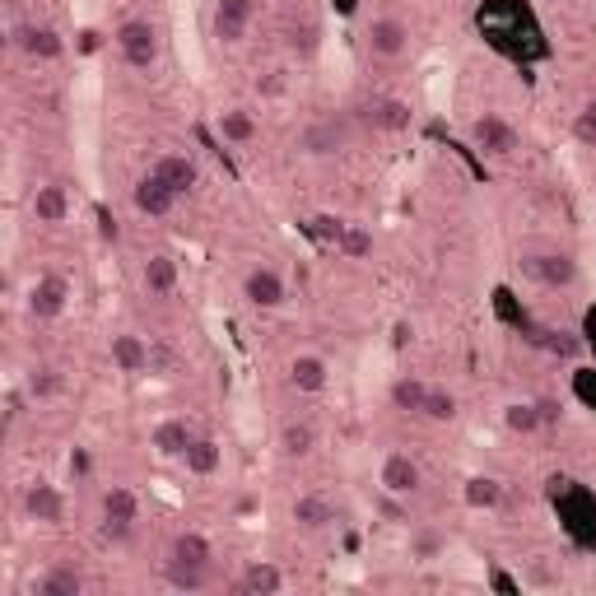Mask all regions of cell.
<instances>
[{
	"instance_id": "e575fe53",
	"label": "cell",
	"mask_w": 596,
	"mask_h": 596,
	"mask_svg": "<svg viewBox=\"0 0 596 596\" xmlns=\"http://www.w3.org/2000/svg\"><path fill=\"white\" fill-rule=\"evenodd\" d=\"M420 420L452 424V420H457V396L443 392V387H429V401H424V415H420Z\"/></svg>"
},
{
	"instance_id": "6da1fadb",
	"label": "cell",
	"mask_w": 596,
	"mask_h": 596,
	"mask_svg": "<svg viewBox=\"0 0 596 596\" xmlns=\"http://www.w3.org/2000/svg\"><path fill=\"white\" fill-rule=\"evenodd\" d=\"M112 42H117V52H122L126 66L140 70V75H149L163 56V38H159V24H154V19H126V24H117Z\"/></svg>"
},
{
	"instance_id": "d4e9b609",
	"label": "cell",
	"mask_w": 596,
	"mask_h": 596,
	"mask_svg": "<svg viewBox=\"0 0 596 596\" xmlns=\"http://www.w3.org/2000/svg\"><path fill=\"white\" fill-rule=\"evenodd\" d=\"M317 452V429H312L308 420H289L285 429H280V457L285 461H303Z\"/></svg>"
},
{
	"instance_id": "f546056e",
	"label": "cell",
	"mask_w": 596,
	"mask_h": 596,
	"mask_svg": "<svg viewBox=\"0 0 596 596\" xmlns=\"http://www.w3.org/2000/svg\"><path fill=\"white\" fill-rule=\"evenodd\" d=\"M61 392H66V378H61V368L38 364L33 373H28V396H33V401H56Z\"/></svg>"
},
{
	"instance_id": "cb8c5ba5",
	"label": "cell",
	"mask_w": 596,
	"mask_h": 596,
	"mask_svg": "<svg viewBox=\"0 0 596 596\" xmlns=\"http://www.w3.org/2000/svg\"><path fill=\"white\" fill-rule=\"evenodd\" d=\"M182 466H187L191 475H201V480H205V475H215L219 466H224V447H219L215 438L196 434V438H191V447L182 452Z\"/></svg>"
},
{
	"instance_id": "f35d334b",
	"label": "cell",
	"mask_w": 596,
	"mask_h": 596,
	"mask_svg": "<svg viewBox=\"0 0 596 596\" xmlns=\"http://www.w3.org/2000/svg\"><path fill=\"white\" fill-rule=\"evenodd\" d=\"M66 471H70V480L80 485V480H89V471H94V457H89V447H75L66 457Z\"/></svg>"
},
{
	"instance_id": "f1b7e54d",
	"label": "cell",
	"mask_w": 596,
	"mask_h": 596,
	"mask_svg": "<svg viewBox=\"0 0 596 596\" xmlns=\"http://www.w3.org/2000/svg\"><path fill=\"white\" fill-rule=\"evenodd\" d=\"M424 401H429V382H420V378L392 382V406L401 410V415H424Z\"/></svg>"
},
{
	"instance_id": "277c9868",
	"label": "cell",
	"mask_w": 596,
	"mask_h": 596,
	"mask_svg": "<svg viewBox=\"0 0 596 596\" xmlns=\"http://www.w3.org/2000/svg\"><path fill=\"white\" fill-rule=\"evenodd\" d=\"M364 47L373 61H396V56L410 52V24L401 14H378V19L364 28Z\"/></svg>"
},
{
	"instance_id": "9a60e30c",
	"label": "cell",
	"mask_w": 596,
	"mask_h": 596,
	"mask_svg": "<svg viewBox=\"0 0 596 596\" xmlns=\"http://www.w3.org/2000/svg\"><path fill=\"white\" fill-rule=\"evenodd\" d=\"M289 387L303 396H317L326 392V382H331V368H326L322 354H298V359H289Z\"/></svg>"
},
{
	"instance_id": "44dd1931",
	"label": "cell",
	"mask_w": 596,
	"mask_h": 596,
	"mask_svg": "<svg viewBox=\"0 0 596 596\" xmlns=\"http://www.w3.org/2000/svg\"><path fill=\"white\" fill-rule=\"evenodd\" d=\"M191 438H196V429H191L187 420H159L154 434H149V447H154L159 457H182L191 447Z\"/></svg>"
},
{
	"instance_id": "60d3db41",
	"label": "cell",
	"mask_w": 596,
	"mask_h": 596,
	"mask_svg": "<svg viewBox=\"0 0 596 596\" xmlns=\"http://www.w3.org/2000/svg\"><path fill=\"white\" fill-rule=\"evenodd\" d=\"M257 94H266V98L285 94V75H280V70H266V75L257 80Z\"/></svg>"
},
{
	"instance_id": "8fae6325",
	"label": "cell",
	"mask_w": 596,
	"mask_h": 596,
	"mask_svg": "<svg viewBox=\"0 0 596 596\" xmlns=\"http://www.w3.org/2000/svg\"><path fill=\"white\" fill-rule=\"evenodd\" d=\"M66 303H70V280H61V275H42V280H33V289H28V317H33V322L61 317Z\"/></svg>"
},
{
	"instance_id": "ac0fdd59",
	"label": "cell",
	"mask_w": 596,
	"mask_h": 596,
	"mask_svg": "<svg viewBox=\"0 0 596 596\" xmlns=\"http://www.w3.org/2000/svg\"><path fill=\"white\" fill-rule=\"evenodd\" d=\"M70 215V196L61 182H42L38 191H33V219L38 224H47V229H56V224H66Z\"/></svg>"
},
{
	"instance_id": "83f0119b",
	"label": "cell",
	"mask_w": 596,
	"mask_h": 596,
	"mask_svg": "<svg viewBox=\"0 0 596 596\" xmlns=\"http://www.w3.org/2000/svg\"><path fill=\"white\" fill-rule=\"evenodd\" d=\"M503 429L508 434H541L545 429V415H541V406L536 401H513V406H503Z\"/></svg>"
},
{
	"instance_id": "836d02e7",
	"label": "cell",
	"mask_w": 596,
	"mask_h": 596,
	"mask_svg": "<svg viewBox=\"0 0 596 596\" xmlns=\"http://www.w3.org/2000/svg\"><path fill=\"white\" fill-rule=\"evenodd\" d=\"M340 252L350 261H364V257H373V233L364 229V224H345V233H340Z\"/></svg>"
},
{
	"instance_id": "8992f818",
	"label": "cell",
	"mask_w": 596,
	"mask_h": 596,
	"mask_svg": "<svg viewBox=\"0 0 596 596\" xmlns=\"http://www.w3.org/2000/svg\"><path fill=\"white\" fill-rule=\"evenodd\" d=\"M522 271H527L541 289H573L578 285V261H573L569 252H531V257H522Z\"/></svg>"
},
{
	"instance_id": "603a6c76",
	"label": "cell",
	"mask_w": 596,
	"mask_h": 596,
	"mask_svg": "<svg viewBox=\"0 0 596 596\" xmlns=\"http://www.w3.org/2000/svg\"><path fill=\"white\" fill-rule=\"evenodd\" d=\"M238 587L252 596H275V592H285V573L275 569L271 559H252L243 569V578H238Z\"/></svg>"
},
{
	"instance_id": "3957f363",
	"label": "cell",
	"mask_w": 596,
	"mask_h": 596,
	"mask_svg": "<svg viewBox=\"0 0 596 596\" xmlns=\"http://www.w3.org/2000/svg\"><path fill=\"white\" fill-rule=\"evenodd\" d=\"M471 145L485 154V159H513L517 149H522V136H517V126L499 112H485V117H475L471 122Z\"/></svg>"
},
{
	"instance_id": "ab89813d",
	"label": "cell",
	"mask_w": 596,
	"mask_h": 596,
	"mask_svg": "<svg viewBox=\"0 0 596 596\" xmlns=\"http://www.w3.org/2000/svg\"><path fill=\"white\" fill-rule=\"evenodd\" d=\"M94 219H98V238H103V243H117V238H122V229H117V215H112V210H103V205H98Z\"/></svg>"
},
{
	"instance_id": "30bf717a",
	"label": "cell",
	"mask_w": 596,
	"mask_h": 596,
	"mask_svg": "<svg viewBox=\"0 0 596 596\" xmlns=\"http://www.w3.org/2000/svg\"><path fill=\"white\" fill-rule=\"evenodd\" d=\"M177 201H182V196H177L159 173H145L136 187H131V205H136V215H145V219H168L177 210Z\"/></svg>"
},
{
	"instance_id": "5bb4252c",
	"label": "cell",
	"mask_w": 596,
	"mask_h": 596,
	"mask_svg": "<svg viewBox=\"0 0 596 596\" xmlns=\"http://www.w3.org/2000/svg\"><path fill=\"white\" fill-rule=\"evenodd\" d=\"M24 513H28V522H42V527H61V517H66V499L56 494V485L38 480V485L24 489Z\"/></svg>"
},
{
	"instance_id": "ba28073f",
	"label": "cell",
	"mask_w": 596,
	"mask_h": 596,
	"mask_svg": "<svg viewBox=\"0 0 596 596\" xmlns=\"http://www.w3.org/2000/svg\"><path fill=\"white\" fill-rule=\"evenodd\" d=\"M378 485H382V494H392V499H410V494H420V489H424L420 461L406 457V452H387V457H382V471H378Z\"/></svg>"
},
{
	"instance_id": "4dcf8cb0",
	"label": "cell",
	"mask_w": 596,
	"mask_h": 596,
	"mask_svg": "<svg viewBox=\"0 0 596 596\" xmlns=\"http://www.w3.org/2000/svg\"><path fill=\"white\" fill-rule=\"evenodd\" d=\"M173 559H187V564H215V545L205 541L201 531H182L173 541Z\"/></svg>"
},
{
	"instance_id": "2e32d148",
	"label": "cell",
	"mask_w": 596,
	"mask_h": 596,
	"mask_svg": "<svg viewBox=\"0 0 596 596\" xmlns=\"http://www.w3.org/2000/svg\"><path fill=\"white\" fill-rule=\"evenodd\" d=\"M108 354H112V364L122 368V373H131V378H140V373H149V368H154V350H149L140 336H131V331L112 336Z\"/></svg>"
},
{
	"instance_id": "5b68a950",
	"label": "cell",
	"mask_w": 596,
	"mask_h": 596,
	"mask_svg": "<svg viewBox=\"0 0 596 596\" xmlns=\"http://www.w3.org/2000/svg\"><path fill=\"white\" fill-rule=\"evenodd\" d=\"M257 19V0H215V10H210V33L215 42L224 47H238L247 38V28Z\"/></svg>"
},
{
	"instance_id": "4316f807",
	"label": "cell",
	"mask_w": 596,
	"mask_h": 596,
	"mask_svg": "<svg viewBox=\"0 0 596 596\" xmlns=\"http://www.w3.org/2000/svg\"><path fill=\"white\" fill-rule=\"evenodd\" d=\"M163 578H168V587H177V592H205V587H210V564H187V559H168Z\"/></svg>"
},
{
	"instance_id": "7a4b0ae2",
	"label": "cell",
	"mask_w": 596,
	"mask_h": 596,
	"mask_svg": "<svg viewBox=\"0 0 596 596\" xmlns=\"http://www.w3.org/2000/svg\"><path fill=\"white\" fill-rule=\"evenodd\" d=\"M10 47H14V52H24L28 61H42V66H52V61L66 56V38H61L52 24H38V19L14 24L10 28Z\"/></svg>"
},
{
	"instance_id": "ffe728a7",
	"label": "cell",
	"mask_w": 596,
	"mask_h": 596,
	"mask_svg": "<svg viewBox=\"0 0 596 596\" xmlns=\"http://www.w3.org/2000/svg\"><path fill=\"white\" fill-rule=\"evenodd\" d=\"M140 285L149 289V298H168L177 289V261L168 257V252L145 257V266H140Z\"/></svg>"
},
{
	"instance_id": "d6a6232c",
	"label": "cell",
	"mask_w": 596,
	"mask_h": 596,
	"mask_svg": "<svg viewBox=\"0 0 596 596\" xmlns=\"http://www.w3.org/2000/svg\"><path fill=\"white\" fill-rule=\"evenodd\" d=\"M466 503H471V508H499L503 485L494 475H475V480H466Z\"/></svg>"
},
{
	"instance_id": "74e56055",
	"label": "cell",
	"mask_w": 596,
	"mask_h": 596,
	"mask_svg": "<svg viewBox=\"0 0 596 596\" xmlns=\"http://www.w3.org/2000/svg\"><path fill=\"white\" fill-rule=\"evenodd\" d=\"M289 47H294V52L298 56H312V52H317V47H322V38H317V28H312V24H303V28H289Z\"/></svg>"
},
{
	"instance_id": "7c38bea8",
	"label": "cell",
	"mask_w": 596,
	"mask_h": 596,
	"mask_svg": "<svg viewBox=\"0 0 596 596\" xmlns=\"http://www.w3.org/2000/svg\"><path fill=\"white\" fill-rule=\"evenodd\" d=\"M364 122L373 126V131H387V136H401V131H410V122H415V112H410L406 98H392V94H378L364 103Z\"/></svg>"
},
{
	"instance_id": "484cf974",
	"label": "cell",
	"mask_w": 596,
	"mask_h": 596,
	"mask_svg": "<svg viewBox=\"0 0 596 596\" xmlns=\"http://www.w3.org/2000/svg\"><path fill=\"white\" fill-rule=\"evenodd\" d=\"M84 592V573L70 569V564H52L42 569L38 578V596H80Z\"/></svg>"
},
{
	"instance_id": "7bdbcfd3",
	"label": "cell",
	"mask_w": 596,
	"mask_h": 596,
	"mask_svg": "<svg viewBox=\"0 0 596 596\" xmlns=\"http://www.w3.org/2000/svg\"><path fill=\"white\" fill-rule=\"evenodd\" d=\"M587 340H592V345H596V308L587 312Z\"/></svg>"
},
{
	"instance_id": "9c48e42d",
	"label": "cell",
	"mask_w": 596,
	"mask_h": 596,
	"mask_svg": "<svg viewBox=\"0 0 596 596\" xmlns=\"http://www.w3.org/2000/svg\"><path fill=\"white\" fill-rule=\"evenodd\" d=\"M243 298L252 303V308H261V312L285 308V303H289L285 275L275 271V266H252V271L243 275Z\"/></svg>"
},
{
	"instance_id": "d590c367",
	"label": "cell",
	"mask_w": 596,
	"mask_h": 596,
	"mask_svg": "<svg viewBox=\"0 0 596 596\" xmlns=\"http://www.w3.org/2000/svg\"><path fill=\"white\" fill-rule=\"evenodd\" d=\"M573 140L578 145H596V98H587L578 117H573Z\"/></svg>"
},
{
	"instance_id": "7402d4cb",
	"label": "cell",
	"mask_w": 596,
	"mask_h": 596,
	"mask_svg": "<svg viewBox=\"0 0 596 596\" xmlns=\"http://www.w3.org/2000/svg\"><path fill=\"white\" fill-rule=\"evenodd\" d=\"M215 131L224 145H252V140H257V117L247 108H224L215 117Z\"/></svg>"
},
{
	"instance_id": "1f68e13d",
	"label": "cell",
	"mask_w": 596,
	"mask_h": 596,
	"mask_svg": "<svg viewBox=\"0 0 596 596\" xmlns=\"http://www.w3.org/2000/svg\"><path fill=\"white\" fill-rule=\"evenodd\" d=\"M443 550H447V536H443V531H434V527L410 531V559H420V564H434Z\"/></svg>"
},
{
	"instance_id": "8d00e7d4",
	"label": "cell",
	"mask_w": 596,
	"mask_h": 596,
	"mask_svg": "<svg viewBox=\"0 0 596 596\" xmlns=\"http://www.w3.org/2000/svg\"><path fill=\"white\" fill-rule=\"evenodd\" d=\"M308 233L317 238V243H331V247H336L340 233H345V219H336V215H312V219H308Z\"/></svg>"
},
{
	"instance_id": "b9f144b4",
	"label": "cell",
	"mask_w": 596,
	"mask_h": 596,
	"mask_svg": "<svg viewBox=\"0 0 596 596\" xmlns=\"http://www.w3.org/2000/svg\"><path fill=\"white\" fill-rule=\"evenodd\" d=\"M489 587H499V592H522V583H513L508 573H489Z\"/></svg>"
},
{
	"instance_id": "d6986e66",
	"label": "cell",
	"mask_w": 596,
	"mask_h": 596,
	"mask_svg": "<svg viewBox=\"0 0 596 596\" xmlns=\"http://www.w3.org/2000/svg\"><path fill=\"white\" fill-rule=\"evenodd\" d=\"M289 517H294L298 531H326L336 522V508H331L322 494H298V499L289 503Z\"/></svg>"
},
{
	"instance_id": "52a82bcc",
	"label": "cell",
	"mask_w": 596,
	"mask_h": 596,
	"mask_svg": "<svg viewBox=\"0 0 596 596\" xmlns=\"http://www.w3.org/2000/svg\"><path fill=\"white\" fill-rule=\"evenodd\" d=\"M136 522H140V499L126 485H112L103 494V536L108 541H126L136 531Z\"/></svg>"
},
{
	"instance_id": "4fadbf2b",
	"label": "cell",
	"mask_w": 596,
	"mask_h": 596,
	"mask_svg": "<svg viewBox=\"0 0 596 596\" xmlns=\"http://www.w3.org/2000/svg\"><path fill=\"white\" fill-rule=\"evenodd\" d=\"M149 173H159L163 182L177 191V196H191V191L201 187V163L191 159V154H182V149H168V154H159Z\"/></svg>"
},
{
	"instance_id": "e0dca14e",
	"label": "cell",
	"mask_w": 596,
	"mask_h": 596,
	"mask_svg": "<svg viewBox=\"0 0 596 596\" xmlns=\"http://www.w3.org/2000/svg\"><path fill=\"white\" fill-rule=\"evenodd\" d=\"M298 149L308 154V159H331V154H340L345 149V126L340 122H312L303 136H298Z\"/></svg>"
}]
</instances>
